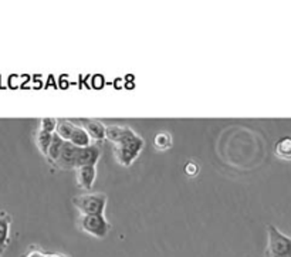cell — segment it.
<instances>
[{
	"label": "cell",
	"instance_id": "obj_1",
	"mask_svg": "<svg viewBox=\"0 0 291 257\" xmlns=\"http://www.w3.org/2000/svg\"><path fill=\"white\" fill-rule=\"evenodd\" d=\"M105 138L114 145L115 159L123 167H131L135 159L139 157L145 145L144 138L139 136L128 125H120V124L107 125Z\"/></svg>",
	"mask_w": 291,
	"mask_h": 257
},
{
	"label": "cell",
	"instance_id": "obj_2",
	"mask_svg": "<svg viewBox=\"0 0 291 257\" xmlns=\"http://www.w3.org/2000/svg\"><path fill=\"white\" fill-rule=\"evenodd\" d=\"M264 257H291V237L274 224H267V247Z\"/></svg>",
	"mask_w": 291,
	"mask_h": 257
},
{
	"label": "cell",
	"instance_id": "obj_3",
	"mask_svg": "<svg viewBox=\"0 0 291 257\" xmlns=\"http://www.w3.org/2000/svg\"><path fill=\"white\" fill-rule=\"evenodd\" d=\"M76 209L81 214H104L107 206V195L105 193H83L73 198Z\"/></svg>",
	"mask_w": 291,
	"mask_h": 257
},
{
	"label": "cell",
	"instance_id": "obj_4",
	"mask_svg": "<svg viewBox=\"0 0 291 257\" xmlns=\"http://www.w3.org/2000/svg\"><path fill=\"white\" fill-rule=\"evenodd\" d=\"M77 224L84 233L97 239L107 237L111 230V223L105 219L104 214H80Z\"/></svg>",
	"mask_w": 291,
	"mask_h": 257
},
{
	"label": "cell",
	"instance_id": "obj_5",
	"mask_svg": "<svg viewBox=\"0 0 291 257\" xmlns=\"http://www.w3.org/2000/svg\"><path fill=\"white\" fill-rule=\"evenodd\" d=\"M100 158L101 148L97 144H91L90 146L79 148L77 161H76V169L85 167V165H97Z\"/></svg>",
	"mask_w": 291,
	"mask_h": 257
},
{
	"label": "cell",
	"instance_id": "obj_6",
	"mask_svg": "<svg viewBox=\"0 0 291 257\" xmlns=\"http://www.w3.org/2000/svg\"><path fill=\"white\" fill-rule=\"evenodd\" d=\"M77 152H79V146L73 145L71 142L66 141L54 167L58 169H76Z\"/></svg>",
	"mask_w": 291,
	"mask_h": 257
},
{
	"label": "cell",
	"instance_id": "obj_7",
	"mask_svg": "<svg viewBox=\"0 0 291 257\" xmlns=\"http://www.w3.org/2000/svg\"><path fill=\"white\" fill-rule=\"evenodd\" d=\"M80 124L87 129L91 139L95 141V142H100L107 136V125L104 123H101L100 120L84 118V120H80Z\"/></svg>",
	"mask_w": 291,
	"mask_h": 257
},
{
	"label": "cell",
	"instance_id": "obj_8",
	"mask_svg": "<svg viewBox=\"0 0 291 257\" xmlns=\"http://www.w3.org/2000/svg\"><path fill=\"white\" fill-rule=\"evenodd\" d=\"M97 178V168L95 165H85L77 169V183L81 189L91 190Z\"/></svg>",
	"mask_w": 291,
	"mask_h": 257
},
{
	"label": "cell",
	"instance_id": "obj_9",
	"mask_svg": "<svg viewBox=\"0 0 291 257\" xmlns=\"http://www.w3.org/2000/svg\"><path fill=\"white\" fill-rule=\"evenodd\" d=\"M91 141L92 139H91L90 134L87 132V129L81 124H76L67 142H71L73 145L79 146V148H84V146H90L92 144Z\"/></svg>",
	"mask_w": 291,
	"mask_h": 257
},
{
	"label": "cell",
	"instance_id": "obj_10",
	"mask_svg": "<svg viewBox=\"0 0 291 257\" xmlns=\"http://www.w3.org/2000/svg\"><path fill=\"white\" fill-rule=\"evenodd\" d=\"M11 217L6 212H0V253L9 245V235H10Z\"/></svg>",
	"mask_w": 291,
	"mask_h": 257
},
{
	"label": "cell",
	"instance_id": "obj_11",
	"mask_svg": "<svg viewBox=\"0 0 291 257\" xmlns=\"http://www.w3.org/2000/svg\"><path fill=\"white\" fill-rule=\"evenodd\" d=\"M274 155L283 161H291V136H283L274 144Z\"/></svg>",
	"mask_w": 291,
	"mask_h": 257
},
{
	"label": "cell",
	"instance_id": "obj_12",
	"mask_svg": "<svg viewBox=\"0 0 291 257\" xmlns=\"http://www.w3.org/2000/svg\"><path fill=\"white\" fill-rule=\"evenodd\" d=\"M64 144H66V141H64L60 135H57V134L53 135L51 145H50V148H48V152H47V155H45L50 164L56 165L57 159H58L60 154H61V149H63Z\"/></svg>",
	"mask_w": 291,
	"mask_h": 257
},
{
	"label": "cell",
	"instance_id": "obj_13",
	"mask_svg": "<svg viewBox=\"0 0 291 257\" xmlns=\"http://www.w3.org/2000/svg\"><path fill=\"white\" fill-rule=\"evenodd\" d=\"M76 124L70 120H66V118H58V124H57V129L56 134L60 135L64 141H68L70 136H71V132L74 129Z\"/></svg>",
	"mask_w": 291,
	"mask_h": 257
},
{
	"label": "cell",
	"instance_id": "obj_14",
	"mask_svg": "<svg viewBox=\"0 0 291 257\" xmlns=\"http://www.w3.org/2000/svg\"><path fill=\"white\" fill-rule=\"evenodd\" d=\"M53 135L54 134L45 132L43 129H39V132H37L36 142H37V146H39V149L43 155H47V152H48V148H50L51 141H53Z\"/></svg>",
	"mask_w": 291,
	"mask_h": 257
},
{
	"label": "cell",
	"instance_id": "obj_15",
	"mask_svg": "<svg viewBox=\"0 0 291 257\" xmlns=\"http://www.w3.org/2000/svg\"><path fill=\"white\" fill-rule=\"evenodd\" d=\"M154 145L159 151H165L172 146V135L169 132H159L154 138Z\"/></svg>",
	"mask_w": 291,
	"mask_h": 257
},
{
	"label": "cell",
	"instance_id": "obj_16",
	"mask_svg": "<svg viewBox=\"0 0 291 257\" xmlns=\"http://www.w3.org/2000/svg\"><path fill=\"white\" fill-rule=\"evenodd\" d=\"M23 257H71V256L61 255V253H51V255H48V253H44L43 250H40L39 247L32 246V247H29V250L26 252V255H24Z\"/></svg>",
	"mask_w": 291,
	"mask_h": 257
},
{
	"label": "cell",
	"instance_id": "obj_17",
	"mask_svg": "<svg viewBox=\"0 0 291 257\" xmlns=\"http://www.w3.org/2000/svg\"><path fill=\"white\" fill-rule=\"evenodd\" d=\"M40 123H42L40 124V129H43L45 132H50V134H56L57 124H58V120H57V118L47 117V118H43Z\"/></svg>",
	"mask_w": 291,
	"mask_h": 257
},
{
	"label": "cell",
	"instance_id": "obj_18",
	"mask_svg": "<svg viewBox=\"0 0 291 257\" xmlns=\"http://www.w3.org/2000/svg\"><path fill=\"white\" fill-rule=\"evenodd\" d=\"M185 172H186L188 176H195V175H198V172H199V165H198L195 161H189V162L185 165Z\"/></svg>",
	"mask_w": 291,
	"mask_h": 257
}]
</instances>
